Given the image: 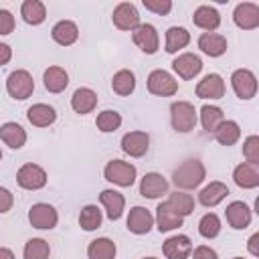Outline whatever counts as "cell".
Here are the masks:
<instances>
[{
    "instance_id": "f546056e",
    "label": "cell",
    "mask_w": 259,
    "mask_h": 259,
    "mask_svg": "<svg viewBox=\"0 0 259 259\" xmlns=\"http://www.w3.org/2000/svg\"><path fill=\"white\" fill-rule=\"evenodd\" d=\"M117 253L115 249V243L107 237H99V239H93L87 247V257L89 259H113Z\"/></svg>"
},
{
    "instance_id": "5b68a950",
    "label": "cell",
    "mask_w": 259,
    "mask_h": 259,
    "mask_svg": "<svg viewBox=\"0 0 259 259\" xmlns=\"http://www.w3.org/2000/svg\"><path fill=\"white\" fill-rule=\"evenodd\" d=\"M148 91L152 95H160V97H170L178 91V81L164 69H154L148 75Z\"/></svg>"
},
{
    "instance_id": "8fae6325",
    "label": "cell",
    "mask_w": 259,
    "mask_h": 259,
    "mask_svg": "<svg viewBox=\"0 0 259 259\" xmlns=\"http://www.w3.org/2000/svg\"><path fill=\"white\" fill-rule=\"evenodd\" d=\"M172 69L182 79H194L202 71V61L194 53H182L172 61Z\"/></svg>"
},
{
    "instance_id": "60d3db41",
    "label": "cell",
    "mask_w": 259,
    "mask_h": 259,
    "mask_svg": "<svg viewBox=\"0 0 259 259\" xmlns=\"http://www.w3.org/2000/svg\"><path fill=\"white\" fill-rule=\"evenodd\" d=\"M243 156L247 158V162L259 164V138L257 136H249L243 142Z\"/></svg>"
},
{
    "instance_id": "ffe728a7",
    "label": "cell",
    "mask_w": 259,
    "mask_h": 259,
    "mask_svg": "<svg viewBox=\"0 0 259 259\" xmlns=\"http://www.w3.org/2000/svg\"><path fill=\"white\" fill-rule=\"evenodd\" d=\"M99 200H101V204H103L105 214H107V219H109V221H117V219L123 214L125 198H123V194H121V192L107 188V190H103V192L99 194Z\"/></svg>"
},
{
    "instance_id": "836d02e7",
    "label": "cell",
    "mask_w": 259,
    "mask_h": 259,
    "mask_svg": "<svg viewBox=\"0 0 259 259\" xmlns=\"http://www.w3.org/2000/svg\"><path fill=\"white\" fill-rule=\"evenodd\" d=\"M166 204L178 214V217H188V214H192V210H194V198L190 196V194H186V192H172L170 194V198L166 200Z\"/></svg>"
},
{
    "instance_id": "d6a6232c",
    "label": "cell",
    "mask_w": 259,
    "mask_h": 259,
    "mask_svg": "<svg viewBox=\"0 0 259 259\" xmlns=\"http://www.w3.org/2000/svg\"><path fill=\"white\" fill-rule=\"evenodd\" d=\"M225 121V113L217 105H202L200 107V123L208 134H214L217 127Z\"/></svg>"
},
{
    "instance_id": "4fadbf2b",
    "label": "cell",
    "mask_w": 259,
    "mask_h": 259,
    "mask_svg": "<svg viewBox=\"0 0 259 259\" xmlns=\"http://www.w3.org/2000/svg\"><path fill=\"white\" fill-rule=\"evenodd\" d=\"M225 95V81L219 73H208L196 85V97L200 99H221Z\"/></svg>"
},
{
    "instance_id": "74e56055",
    "label": "cell",
    "mask_w": 259,
    "mask_h": 259,
    "mask_svg": "<svg viewBox=\"0 0 259 259\" xmlns=\"http://www.w3.org/2000/svg\"><path fill=\"white\" fill-rule=\"evenodd\" d=\"M22 253H24V259H49L51 247H49V243L45 239L34 237V239H28L26 241Z\"/></svg>"
},
{
    "instance_id": "7a4b0ae2",
    "label": "cell",
    "mask_w": 259,
    "mask_h": 259,
    "mask_svg": "<svg viewBox=\"0 0 259 259\" xmlns=\"http://www.w3.org/2000/svg\"><path fill=\"white\" fill-rule=\"evenodd\" d=\"M170 119H172V127L176 132L186 134V132L194 130L198 115L190 101H174L170 105Z\"/></svg>"
},
{
    "instance_id": "ba28073f",
    "label": "cell",
    "mask_w": 259,
    "mask_h": 259,
    "mask_svg": "<svg viewBox=\"0 0 259 259\" xmlns=\"http://www.w3.org/2000/svg\"><path fill=\"white\" fill-rule=\"evenodd\" d=\"M233 91L239 99H251L257 93V77L249 69H237L231 75Z\"/></svg>"
},
{
    "instance_id": "4dcf8cb0",
    "label": "cell",
    "mask_w": 259,
    "mask_h": 259,
    "mask_svg": "<svg viewBox=\"0 0 259 259\" xmlns=\"http://www.w3.org/2000/svg\"><path fill=\"white\" fill-rule=\"evenodd\" d=\"M20 14H22V18H24L26 24L36 26V24L45 22L47 8H45V4L40 0H24L22 6H20Z\"/></svg>"
},
{
    "instance_id": "7bdbcfd3",
    "label": "cell",
    "mask_w": 259,
    "mask_h": 259,
    "mask_svg": "<svg viewBox=\"0 0 259 259\" xmlns=\"http://www.w3.org/2000/svg\"><path fill=\"white\" fill-rule=\"evenodd\" d=\"M14 30V16L10 10L0 8V34H10Z\"/></svg>"
},
{
    "instance_id": "9c48e42d",
    "label": "cell",
    "mask_w": 259,
    "mask_h": 259,
    "mask_svg": "<svg viewBox=\"0 0 259 259\" xmlns=\"http://www.w3.org/2000/svg\"><path fill=\"white\" fill-rule=\"evenodd\" d=\"M111 20H113V24H115L119 30H134V28L140 26V12H138L136 4H132V2H121V4L115 6Z\"/></svg>"
},
{
    "instance_id": "ab89813d",
    "label": "cell",
    "mask_w": 259,
    "mask_h": 259,
    "mask_svg": "<svg viewBox=\"0 0 259 259\" xmlns=\"http://www.w3.org/2000/svg\"><path fill=\"white\" fill-rule=\"evenodd\" d=\"M198 233L204 237V239H214L219 233H221V221L214 212H206L200 223H198Z\"/></svg>"
},
{
    "instance_id": "f907efd6",
    "label": "cell",
    "mask_w": 259,
    "mask_h": 259,
    "mask_svg": "<svg viewBox=\"0 0 259 259\" xmlns=\"http://www.w3.org/2000/svg\"><path fill=\"white\" fill-rule=\"evenodd\" d=\"M233 259H243V257H233Z\"/></svg>"
},
{
    "instance_id": "484cf974",
    "label": "cell",
    "mask_w": 259,
    "mask_h": 259,
    "mask_svg": "<svg viewBox=\"0 0 259 259\" xmlns=\"http://www.w3.org/2000/svg\"><path fill=\"white\" fill-rule=\"evenodd\" d=\"M0 140H2L6 146H10L12 150H18V148H22L24 142H26V132H24V127L18 125L16 121H6V123L0 125Z\"/></svg>"
},
{
    "instance_id": "c3c4849f",
    "label": "cell",
    "mask_w": 259,
    "mask_h": 259,
    "mask_svg": "<svg viewBox=\"0 0 259 259\" xmlns=\"http://www.w3.org/2000/svg\"><path fill=\"white\" fill-rule=\"evenodd\" d=\"M0 259H14V253L6 247H0Z\"/></svg>"
},
{
    "instance_id": "b9f144b4",
    "label": "cell",
    "mask_w": 259,
    "mask_h": 259,
    "mask_svg": "<svg viewBox=\"0 0 259 259\" xmlns=\"http://www.w3.org/2000/svg\"><path fill=\"white\" fill-rule=\"evenodd\" d=\"M142 4H144L146 10L156 12V14H160V16H164V14H168V12L172 10V2H170V0H144Z\"/></svg>"
},
{
    "instance_id": "d4e9b609",
    "label": "cell",
    "mask_w": 259,
    "mask_h": 259,
    "mask_svg": "<svg viewBox=\"0 0 259 259\" xmlns=\"http://www.w3.org/2000/svg\"><path fill=\"white\" fill-rule=\"evenodd\" d=\"M182 217H178L166 202H160L156 206V225H158V231L160 233H168V231H174L178 227H182Z\"/></svg>"
},
{
    "instance_id": "ee69618b",
    "label": "cell",
    "mask_w": 259,
    "mask_h": 259,
    "mask_svg": "<svg viewBox=\"0 0 259 259\" xmlns=\"http://www.w3.org/2000/svg\"><path fill=\"white\" fill-rule=\"evenodd\" d=\"M192 259H219V255L208 245H198L194 249V253H192Z\"/></svg>"
},
{
    "instance_id": "83f0119b",
    "label": "cell",
    "mask_w": 259,
    "mask_h": 259,
    "mask_svg": "<svg viewBox=\"0 0 259 259\" xmlns=\"http://www.w3.org/2000/svg\"><path fill=\"white\" fill-rule=\"evenodd\" d=\"M26 117H28V121H30L32 125H36V127H47V125L55 123L57 111H55L51 105H47V103H34V105L28 107Z\"/></svg>"
},
{
    "instance_id": "5bb4252c",
    "label": "cell",
    "mask_w": 259,
    "mask_h": 259,
    "mask_svg": "<svg viewBox=\"0 0 259 259\" xmlns=\"http://www.w3.org/2000/svg\"><path fill=\"white\" fill-rule=\"evenodd\" d=\"M168 192V180L158 172H148L140 180V194L144 198H160Z\"/></svg>"
},
{
    "instance_id": "7402d4cb",
    "label": "cell",
    "mask_w": 259,
    "mask_h": 259,
    "mask_svg": "<svg viewBox=\"0 0 259 259\" xmlns=\"http://www.w3.org/2000/svg\"><path fill=\"white\" fill-rule=\"evenodd\" d=\"M192 22H194L198 28L212 32L214 28L221 26V14H219L217 8L202 4V6H198V8L194 10V14H192Z\"/></svg>"
},
{
    "instance_id": "cb8c5ba5",
    "label": "cell",
    "mask_w": 259,
    "mask_h": 259,
    "mask_svg": "<svg viewBox=\"0 0 259 259\" xmlns=\"http://www.w3.org/2000/svg\"><path fill=\"white\" fill-rule=\"evenodd\" d=\"M198 49L208 57H221L227 51V38L219 32H202L198 36Z\"/></svg>"
},
{
    "instance_id": "ac0fdd59",
    "label": "cell",
    "mask_w": 259,
    "mask_h": 259,
    "mask_svg": "<svg viewBox=\"0 0 259 259\" xmlns=\"http://www.w3.org/2000/svg\"><path fill=\"white\" fill-rule=\"evenodd\" d=\"M233 180L239 188H257L259 186V164H251V162H243L239 166H235L233 170Z\"/></svg>"
},
{
    "instance_id": "277c9868",
    "label": "cell",
    "mask_w": 259,
    "mask_h": 259,
    "mask_svg": "<svg viewBox=\"0 0 259 259\" xmlns=\"http://www.w3.org/2000/svg\"><path fill=\"white\" fill-rule=\"evenodd\" d=\"M6 91L12 99H26L32 95L34 91V81H32V75L26 71V69H16L8 75L6 79Z\"/></svg>"
},
{
    "instance_id": "7c38bea8",
    "label": "cell",
    "mask_w": 259,
    "mask_h": 259,
    "mask_svg": "<svg viewBox=\"0 0 259 259\" xmlns=\"http://www.w3.org/2000/svg\"><path fill=\"white\" fill-rule=\"evenodd\" d=\"M233 20L243 30H253L259 26V6L253 2H241L235 6Z\"/></svg>"
},
{
    "instance_id": "52a82bcc",
    "label": "cell",
    "mask_w": 259,
    "mask_h": 259,
    "mask_svg": "<svg viewBox=\"0 0 259 259\" xmlns=\"http://www.w3.org/2000/svg\"><path fill=\"white\" fill-rule=\"evenodd\" d=\"M16 182L24 190H38V188H42L47 184V172L38 164L28 162V164H24V166L18 168Z\"/></svg>"
},
{
    "instance_id": "d6986e66",
    "label": "cell",
    "mask_w": 259,
    "mask_h": 259,
    "mask_svg": "<svg viewBox=\"0 0 259 259\" xmlns=\"http://www.w3.org/2000/svg\"><path fill=\"white\" fill-rule=\"evenodd\" d=\"M251 208L243 202V200H235L227 206L225 210V219L233 229H247L251 225Z\"/></svg>"
},
{
    "instance_id": "1f68e13d",
    "label": "cell",
    "mask_w": 259,
    "mask_h": 259,
    "mask_svg": "<svg viewBox=\"0 0 259 259\" xmlns=\"http://www.w3.org/2000/svg\"><path fill=\"white\" fill-rule=\"evenodd\" d=\"M190 42V32L182 26H170L166 30V53H178Z\"/></svg>"
},
{
    "instance_id": "30bf717a",
    "label": "cell",
    "mask_w": 259,
    "mask_h": 259,
    "mask_svg": "<svg viewBox=\"0 0 259 259\" xmlns=\"http://www.w3.org/2000/svg\"><path fill=\"white\" fill-rule=\"evenodd\" d=\"M132 38L136 42V47L140 51H144L146 55H154L160 47V36H158V30L152 26V24H140L138 28H134L132 32Z\"/></svg>"
},
{
    "instance_id": "bcb514c9",
    "label": "cell",
    "mask_w": 259,
    "mask_h": 259,
    "mask_svg": "<svg viewBox=\"0 0 259 259\" xmlns=\"http://www.w3.org/2000/svg\"><path fill=\"white\" fill-rule=\"evenodd\" d=\"M10 59H12V49L6 42H0V67L6 65Z\"/></svg>"
},
{
    "instance_id": "f1b7e54d",
    "label": "cell",
    "mask_w": 259,
    "mask_h": 259,
    "mask_svg": "<svg viewBox=\"0 0 259 259\" xmlns=\"http://www.w3.org/2000/svg\"><path fill=\"white\" fill-rule=\"evenodd\" d=\"M227 194H229V186H227L225 182L214 180V182H210L208 186H204V188L200 190L198 200H200L202 206H217Z\"/></svg>"
},
{
    "instance_id": "e575fe53",
    "label": "cell",
    "mask_w": 259,
    "mask_h": 259,
    "mask_svg": "<svg viewBox=\"0 0 259 259\" xmlns=\"http://www.w3.org/2000/svg\"><path fill=\"white\" fill-rule=\"evenodd\" d=\"M111 89L117 95H123V97L130 95V93H134V89H136V75L130 69L117 71L113 75V79H111Z\"/></svg>"
},
{
    "instance_id": "4316f807",
    "label": "cell",
    "mask_w": 259,
    "mask_h": 259,
    "mask_svg": "<svg viewBox=\"0 0 259 259\" xmlns=\"http://www.w3.org/2000/svg\"><path fill=\"white\" fill-rule=\"evenodd\" d=\"M42 81H45V89H47V91H51V93H61V91H65L67 85H69V75H67V71H65L63 67L53 65V67H49V69L45 71Z\"/></svg>"
},
{
    "instance_id": "9a60e30c",
    "label": "cell",
    "mask_w": 259,
    "mask_h": 259,
    "mask_svg": "<svg viewBox=\"0 0 259 259\" xmlns=\"http://www.w3.org/2000/svg\"><path fill=\"white\" fill-rule=\"evenodd\" d=\"M148 148H150V136L146 132H127L121 138V150L132 158L144 156Z\"/></svg>"
},
{
    "instance_id": "f6af8a7d",
    "label": "cell",
    "mask_w": 259,
    "mask_h": 259,
    "mask_svg": "<svg viewBox=\"0 0 259 259\" xmlns=\"http://www.w3.org/2000/svg\"><path fill=\"white\" fill-rule=\"evenodd\" d=\"M14 204V196L8 188H2L0 186V212H8Z\"/></svg>"
},
{
    "instance_id": "8d00e7d4",
    "label": "cell",
    "mask_w": 259,
    "mask_h": 259,
    "mask_svg": "<svg viewBox=\"0 0 259 259\" xmlns=\"http://www.w3.org/2000/svg\"><path fill=\"white\" fill-rule=\"evenodd\" d=\"M101 210L95 206V204H87L81 208V214H79V225L83 231H95L101 227Z\"/></svg>"
},
{
    "instance_id": "6da1fadb",
    "label": "cell",
    "mask_w": 259,
    "mask_h": 259,
    "mask_svg": "<svg viewBox=\"0 0 259 259\" xmlns=\"http://www.w3.org/2000/svg\"><path fill=\"white\" fill-rule=\"evenodd\" d=\"M206 176V170H204V164L196 158H188L184 160L174 172H172V182L176 188H182V190H192L196 186L202 184Z\"/></svg>"
},
{
    "instance_id": "7dc6e473",
    "label": "cell",
    "mask_w": 259,
    "mask_h": 259,
    "mask_svg": "<svg viewBox=\"0 0 259 259\" xmlns=\"http://www.w3.org/2000/svg\"><path fill=\"white\" fill-rule=\"evenodd\" d=\"M257 243H259V233H255V235H251V239H249V253L253 255V257H257L259 255V247H257Z\"/></svg>"
},
{
    "instance_id": "d590c367",
    "label": "cell",
    "mask_w": 259,
    "mask_h": 259,
    "mask_svg": "<svg viewBox=\"0 0 259 259\" xmlns=\"http://www.w3.org/2000/svg\"><path fill=\"white\" fill-rule=\"evenodd\" d=\"M214 138H217V142L223 144V146H233V144H237V140L241 138V127H239L237 121L227 119V121H223V123L217 127Z\"/></svg>"
},
{
    "instance_id": "f35d334b",
    "label": "cell",
    "mask_w": 259,
    "mask_h": 259,
    "mask_svg": "<svg viewBox=\"0 0 259 259\" xmlns=\"http://www.w3.org/2000/svg\"><path fill=\"white\" fill-rule=\"evenodd\" d=\"M95 125L99 132L103 134H109V132H115L119 125H121V115L115 111V109H105L97 115L95 119Z\"/></svg>"
},
{
    "instance_id": "681fc988",
    "label": "cell",
    "mask_w": 259,
    "mask_h": 259,
    "mask_svg": "<svg viewBox=\"0 0 259 259\" xmlns=\"http://www.w3.org/2000/svg\"><path fill=\"white\" fill-rule=\"evenodd\" d=\"M144 259H156V257H144Z\"/></svg>"
},
{
    "instance_id": "e0dca14e",
    "label": "cell",
    "mask_w": 259,
    "mask_h": 259,
    "mask_svg": "<svg viewBox=\"0 0 259 259\" xmlns=\"http://www.w3.org/2000/svg\"><path fill=\"white\" fill-rule=\"evenodd\" d=\"M162 251L168 259H188L192 253V241L186 235H172L164 241Z\"/></svg>"
},
{
    "instance_id": "2e32d148",
    "label": "cell",
    "mask_w": 259,
    "mask_h": 259,
    "mask_svg": "<svg viewBox=\"0 0 259 259\" xmlns=\"http://www.w3.org/2000/svg\"><path fill=\"white\" fill-rule=\"evenodd\" d=\"M125 225H127V231L130 233H134V235H146L152 229V225H154V217H152V212L148 208L134 206L130 210V214H127Z\"/></svg>"
},
{
    "instance_id": "3957f363",
    "label": "cell",
    "mask_w": 259,
    "mask_h": 259,
    "mask_svg": "<svg viewBox=\"0 0 259 259\" xmlns=\"http://www.w3.org/2000/svg\"><path fill=\"white\" fill-rule=\"evenodd\" d=\"M103 176L107 182L127 188L136 182V166L130 162H123V160H111L105 164Z\"/></svg>"
},
{
    "instance_id": "603a6c76",
    "label": "cell",
    "mask_w": 259,
    "mask_h": 259,
    "mask_svg": "<svg viewBox=\"0 0 259 259\" xmlns=\"http://www.w3.org/2000/svg\"><path fill=\"white\" fill-rule=\"evenodd\" d=\"M51 36H53V40H55L57 45H61V47H71V45L79 38V28H77V24H75L73 20H59V22L53 26Z\"/></svg>"
},
{
    "instance_id": "816d5d0a",
    "label": "cell",
    "mask_w": 259,
    "mask_h": 259,
    "mask_svg": "<svg viewBox=\"0 0 259 259\" xmlns=\"http://www.w3.org/2000/svg\"><path fill=\"white\" fill-rule=\"evenodd\" d=\"M0 160H2V150H0Z\"/></svg>"
},
{
    "instance_id": "44dd1931",
    "label": "cell",
    "mask_w": 259,
    "mask_h": 259,
    "mask_svg": "<svg viewBox=\"0 0 259 259\" xmlns=\"http://www.w3.org/2000/svg\"><path fill=\"white\" fill-rule=\"evenodd\" d=\"M71 107L79 115L91 113L97 107V93L93 89H89V87H79L71 97Z\"/></svg>"
},
{
    "instance_id": "8992f818",
    "label": "cell",
    "mask_w": 259,
    "mask_h": 259,
    "mask_svg": "<svg viewBox=\"0 0 259 259\" xmlns=\"http://www.w3.org/2000/svg\"><path fill=\"white\" fill-rule=\"evenodd\" d=\"M28 221L34 229H42V231H49V229H55L57 223H59V212L55 206L47 204V202H36L30 206L28 210Z\"/></svg>"
}]
</instances>
